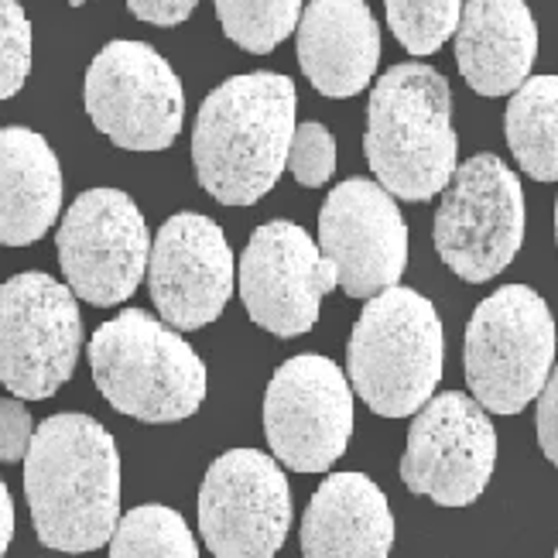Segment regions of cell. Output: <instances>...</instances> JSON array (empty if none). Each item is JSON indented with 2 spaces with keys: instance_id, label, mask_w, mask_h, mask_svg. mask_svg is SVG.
Segmentation results:
<instances>
[{
  "instance_id": "cell-13",
  "label": "cell",
  "mask_w": 558,
  "mask_h": 558,
  "mask_svg": "<svg viewBox=\"0 0 558 558\" xmlns=\"http://www.w3.org/2000/svg\"><path fill=\"white\" fill-rule=\"evenodd\" d=\"M291 527L284 470L257 449H230L206 470L199 531L213 558H275Z\"/></svg>"
},
{
  "instance_id": "cell-28",
  "label": "cell",
  "mask_w": 558,
  "mask_h": 558,
  "mask_svg": "<svg viewBox=\"0 0 558 558\" xmlns=\"http://www.w3.org/2000/svg\"><path fill=\"white\" fill-rule=\"evenodd\" d=\"M535 428H538V446H542V452L548 456L551 466H558V367L551 371L545 391L538 395Z\"/></svg>"
},
{
  "instance_id": "cell-6",
  "label": "cell",
  "mask_w": 558,
  "mask_h": 558,
  "mask_svg": "<svg viewBox=\"0 0 558 558\" xmlns=\"http://www.w3.org/2000/svg\"><path fill=\"white\" fill-rule=\"evenodd\" d=\"M466 384L494 415H518L555 371V319L527 284H504L483 299L466 326Z\"/></svg>"
},
{
  "instance_id": "cell-1",
  "label": "cell",
  "mask_w": 558,
  "mask_h": 558,
  "mask_svg": "<svg viewBox=\"0 0 558 558\" xmlns=\"http://www.w3.org/2000/svg\"><path fill=\"white\" fill-rule=\"evenodd\" d=\"M24 497L45 548L83 555L110 545L120 524V452L89 415L45 418L24 459Z\"/></svg>"
},
{
  "instance_id": "cell-10",
  "label": "cell",
  "mask_w": 558,
  "mask_h": 558,
  "mask_svg": "<svg viewBox=\"0 0 558 558\" xmlns=\"http://www.w3.org/2000/svg\"><path fill=\"white\" fill-rule=\"evenodd\" d=\"M59 264L72 295L89 305L128 302L151 260V236L134 199L120 189H89L62 216Z\"/></svg>"
},
{
  "instance_id": "cell-11",
  "label": "cell",
  "mask_w": 558,
  "mask_h": 558,
  "mask_svg": "<svg viewBox=\"0 0 558 558\" xmlns=\"http://www.w3.org/2000/svg\"><path fill=\"white\" fill-rule=\"evenodd\" d=\"M264 432L281 466L323 473L353 435V387L329 356L284 360L264 395Z\"/></svg>"
},
{
  "instance_id": "cell-4",
  "label": "cell",
  "mask_w": 558,
  "mask_h": 558,
  "mask_svg": "<svg viewBox=\"0 0 558 558\" xmlns=\"http://www.w3.org/2000/svg\"><path fill=\"white\" fill-rule=\"evenodd\" d=\"M89 371L113 411L148 425L192 418L206 401L203 356L144 308H124L93 332Z\"/></svg>"
},
{
  "instance_id": "cell-32",
  "label": "cell",
  "mask_w": 558,
  "mask_h": 558,
  "mask_svg": "<svg viewBox=\"0 0 558 558\" xmlns=\"http://www.w3.org/2000/svg\"><path fill=\"white\" fill-rule=\"evenodd\" d=\"M555 240H558V203H555Z\"/></svg>"
},
{
  "instance_id": "cell-18",
  "label": "cell",
  "mask_w": 558,
  "mask_h": 558,
  "mask_svg": "<svg viewBox=\"0 0 558 558\" xmlns=\"http://www.w3.org/2000/svg\"><path fill=\"white\" fill-rule=\"evenodd\" d=\"M452 38L456 65L473 93L514 96L531 80L538 24L524 0H470Z\"/></svg>"
},
{
  "instance_id": "cell-25",
  "label": "cell",
  "mask_w": 558,
  "mask_h": 558,
  "mask_svg": "<svg viewBox=\"0 0 558 558\" xmlns=\"http://www.w3.org/2000/svg\"><path fill=\"white\" fill-rule=\"evenodd\" d=\"M32 72V21L17 0H0V100H11Z\"/></svg>"
},
{
  "instance_id": "cell-2",
  "label": "cell",
  "mask_w": 558,
  "mask_h": 558,
  "mask_svg": "<svg viewBox=\"0 0 558 558\" xmlns=\"http://www.w3.org/2000/svg\"><path fill=\"white\" fill-rule=\"evenodd\" d=\"M295 83L244 72L216 86L192 128L196 179L216 203L254 206L278 185L295 141Z\"/></svg>"
},
{
  "instance_id": "cell-27",
  "label": "cell",
  "mask_w": 558,
  "mask_h": 558,
  "mask_svg": "<svg viewBox=\"0 0 558 558\" xmlns=\"http://www.w3.org/2000/svg\"><path fill=\"white\" fill-rule=\"evenodd\" d=\"M35 418L21 398H0V463H21L28 459L35 442Z\"/></svg>"
},
{
  "instance_id": "cell-19",
  "label": "cell",
  "mask_w": 558,
  "mask_h": 558,
  "mask_svg": "<svg viewBox=\"0 0 558 558\" xmlns=\"http://www.w3.org/2000/svg\"><path fill=\"white\" fill-rule=\"evenodd\" d=\"M391 545V507L371 476L332 473L319 483L302 518L305 558H387Z\"/></svg>"
},
{
  "instance_id": "cell-31",
  "label": "cell",
  "mask_w": 558,
  "mask_h": 558,
  "mask_svg": "<svg viewBox=\"0 0 558 558\" xmlns=\"http://www.w3.org/2000/svg\"><path fill=\"white\" fill-rule=\"evenodd\" d=\"M65 4H72V8H83V4H86V0H65Z\"/></svg>"
},
{
  "instance_id": "cell-7",
  "label": "cell",
  "mask_w": 558,
  "mask_h": 558,
  "mask_svg": "<svg viewBox=\"0 0 558 558\" xmlns=\"http://www.w3.org/2000/svg\"><path fill=\"white\" fill-rule=\"evenodd\" d=\"M435 251L470 284L497 278L524 244V192L497 155H473L456 168L435 209Z\"/></svg>"
},
{
  "instance_id": "cell-30",
  "label": "cell",
  "mask_w": 558,
  "mask_h": 558,
  "mask_svg": "<svg viewBox=\"0 0 558 558\" xmlns=\"http://www.w3.org/2000/svg\"><path fill=\"white\" fill-rule=\"evenodd\" d=\"M11 538H14V500L8 494V483L0 480V558L11 548Z\"/></svg>"
},
{
  "instance_id": "cell-3",
  "label": "cell",
  "mask_w": 558,
  "mask_h": 558,
  "mask_svg": "<svg viewBox=\"0 0 558 558\" xmlns=\"http://www.w3.org/2000/svg\"><path fill=\"white\" fill-rule=\"evenodd\" d=\"M363 155L377 182L404 203H428L446 192L459 168V137L442 72L422 62L384 72L367 104Z\"/></svg>"
},
{
  "instance_id": "cell-29",
  "label": "cell",
  "mask_w": 558,
  "mask_h": 558,
  "mask_svg": "<svg viewBox=\"0 0 558 558\" xmlns=\"http://www.w3.org/2000/svg\"><path fill=\"white\" fill-rule=\"evenodd\" d=\"M199 0H128V8L137 21L158 24V28H175L189 21Z\"/></svg>"
},
{
  "instance_id": "cell-16",
  "label": "cell",
  "mask_w": 558,
  "mask_h": 558,
  "mask_svg": "<svg viewBox=\"0 0 558 558\" xmlns=\"http://www.w3.org/2000/svg\"><path fill=\"white\" fill-rule=\"evenodd\" d=\"M233 251L203 213H179L155 233L148 260L151 302L179 332L203 329L223 315L233 295Z\"/></svg>"
},
{
  "instance_id": "cell-14",
  "label": "cell",
  "mask_w": 558,
  "mask_h": 558,
  "mask_svg": "<svg viewBox=\"0 0 558 558\" xmlns=\"http://www.w3.org/2000/svg\"><path fill=\"white\" fill-rule=\"evenodd\" d=\"M319 251L350 299L395 288L408 268V223L380 182H339L319 213Z\"/></svg>"
},
{
  "instance_id": "cell-24",
  "label": "cell",
  "mask_w": 558,
  "mask_h": 558,
  "mask_svg": "<svg viewBox=\"0 0 558 558\" xmlns=\"http://www.w3.org/2000/svg\"><path fill=\"white\" fill-rule=\"evenodd\" d=\"M387 24L411 56H432L456 35L463 0H384Z\"/></svg>"
},
{
  "instance_id": "cell-5",
  "label": "cell",
  "mask_w": 558,
  "mask_h": 558,
  "mask_svg": "<svg viewBox=\"0 0 558 558\" xmlns=\"http://www.w3.org/2000/svg\"><path fill=\"white\" fill-rule=\"evenodd\" d=\"M442 380V323L411 288L367 299L350 336V384L380 418H408L435 398Z\"/></svg>"
},
{
  "instance_id": "cell-9",
  "label": "cell",
  "mask_w": 558,
  "mask_h": 558,
  "mask_svg": "<svg viewBox=\"0 0 558 558\" xmlns=\"http://www.w3.org/2000/svg\"><path fill=\"white\" fill-rule=\"evenodd\" d=\"M83 100L93 128L124 151L172 148L185 120V93L175 69L151 45L131 38H117L96 52L86 69Z\"/></svg>"
},
{
  "instance_id": "cell-12",
  "label": "cell",
  "mask_w": 558,
  "mask_h": 558,
  "mask_svg": "<svg viewBox=\"0 0 558 558\" xmlns=\"http://www.w3.org/2000/svg\"><path fill=\"white\" fill-rule=\"evenodd\" d=\"M497 466V432L473 395L432 398L408 428L401 480L411 494L439 507H470L487 490Z\"/></svg>"
},
{
  "instance_id": "cell-23",
  "label": "cell",
  "mask_w": 558,
  "mask_h": 558,
  "mask_svg": "<svg viewBox=\"0 0 558 558\" xmlns=\"http://www.w3.org/2000/svg\"><path fill=\"white\" fill-rule=\"evenodd\" d=\"M223 35L251 56H268L302 21V0H213Z\"/></svg>"
},
{
  "instance_id": "cell-21",
  "label": "cell",
  "mask_w": 558,
  "mask_h": 558,
  "mask_svg": "<svg viewBox=\"0 0 558 558\" xmlns=\"http://www.w3.org/2000/svg\"><path fill=\"white\" fill-rule=\"evenodd\" d=\"M504 134L524 175L558 182V76H531L511 96Z\"/></svg>"
},
{
  "instance_id": "cell-22",
  "label": "cell",
  "mask_w": 558,
  "mask_h": 558,
  "mask_svg": "<svg viewBox=\"0 0 558 558\" xmlns=\"http://www.w3.org/2000/svg\"><path fill=\"white\" fill-rule=\"evenodd\" d=\"M110 558H199V545L179 511L165 504H144L120 518Z\"/></svg>"
},
{
  "instance_id": "cell-33",
  "label": "cell",
  "mask_w": 558,
  "mask_h": 558,
  "mask_svg": "<svg viewBox=\"0 0 558 558\" xmlns=\"http://www.w3.org/2000/svg\"><path fill=\"white\" fill-rule=\"evenodd\" d=\"M555 558H558V551H555Z\"/></svg>"
},
{
  "instance_id": "cell-20",
  "label": "cell",
  "mask_w": 558,
  "mask_h": 558,
  "mask_svg": "<svg viewBox=\"0 0 558 558\" xmlns=\"http://www.w3.org/2000/svg\"><path fill=\"white\" fill-rule=\"evenodd\" d=\"M62 209V168L38 131H0V244L28 247Z\"/></svg>"
},
{
  "instance_id": "cell-15",
  "label": "cell",
  "mask_w": 558,
  "mask_h": 558,
  "mask_svg": "<svg viewBox=\"0 0 558 558\" xmlns=\"http://www.w3.org/2000/svg\"><path fill=\"white\" fill-rule=\"evenodd\" d=\"M336 284V268L319 244L288 220L257 227L240 257V299L247 315L281 339L305 336Z\"/></svg>"
},
{
  "instance_id": "cell-8",
  "label": "cell",
  "mask_w": 558,
  "mask_h": 558,
  "mask_svg": "<svg viewBox=\"0 0 558 558\" xmlns=\"http://www.w3.org/2000/svg\"><path fill=\"white\" fill-rule=\"evenodd\" d=\"M83 319L72 288L24 271L0 284V384L21 401H45L72 377Z\"/></svg>"
},
{
  "instance_id": "cell-26",
  "label": "cell",
  "mask_w": 558,
  "mask_h": 558,
  "mask_svg": "<svg viewBox=\"0 0 558 558\" xmlns=\"http://www.w3.org/2000/svg\"><path fill=\"white\" fill-rule=\"evenodd\" d=\"M288 168L295 175L299 185L305 189H319L332 179L336 172V141L323 124H299L295 141H291V155Z\"/></svg>"
},
{
  "instance_id": "cell-17",
  "label": "cell",
  "mask_w": 558,
  "mask_h": 558,
  "mask_svg": "<svg viewBox=\"0 0 558 558\" xmlns=\"http://www.w3.org/2000/svg\"><path fill=\"white\" fill-rule=\"evenodd\" d=\"M295 41L305 80L332 100L367 89L380 62V28L367 0H308Z\"/></svg>"
}]
</instances>
